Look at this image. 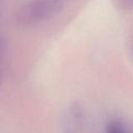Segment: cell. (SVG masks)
I'll use <instances>...</instances> for the list:
<instances>
[{"instance_id":"obj_4","label":"cell","mask_w":133,"mask_h":133,"mask_svg":"<svg viewBox=\"0 0 133 133\" xmlns=\"http://www.w3.org/2000/svg\"><path fill=\"white\" fill-rule=\"evenodd\" d=\"M118 6L123 10H132L133 9V0H116Z\"/></svg>"},{"instance_id":"obj_2","label":"cell","mask_w":133,"mask_h":133,"mask_svg":"<svg viewBox=\"0 0 133 133\" xmlns=\"http://www.w3.org/2000/svg\"><path fill=\"white\" fill-rule=\"evenodd\" d=\"M86 124V112L80 101L71 102L62 117L61 133H83Z\"/></svg>"},{"instance_id":"obj_3","label":"cell","mask_w":133,"mask_h":133,"mask_svg":"<svg viewBox=\"0 0 133 133\" xmlns=\"http://www.w3.org/2000/svg\"><path fill=\"white\" fill-rule=\"evenodd\" d=\"M105 133H129L126 124L119 118L109 121L105 127Z\"/></svg>"},{"instance_id":"obj_1","label":"cell","mask_w":133,"mask_h":133,"mask_svg":"<svg viewBox=\"0 0 133 133\" xmlns=\"http://www.w3.org/2000/svg\"><path fill=\"white\" fill-rule=\"evenodd\" d=\"M66 0H28L15 12V24L20 28L35 27L57 16Z\"/></svg>"}]
</instances>
